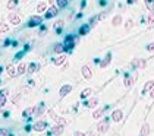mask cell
Segmentation results:
<instances>
[{"label": "cell", "mask_w": 154, "mask_h": 136, "mask_svg": "<svg viewBox=\"0 0 154 136\" xmlns=\"http://www.w3.org/2000/svg\"><path fill=\"white\" fill-rule=\"evenodd\" d=\"M76 44V38L73 35H66V38H65V43H63V45H65L66 48V51H72V48L75 47Z\"/></svg>", "instance_id": "obj_1"}, {"label": "cell", "mask_w": 154, "mask_h": 136, "mask_svg": "<svg viewBox=\"0 0 154 136\" xmlns=\"http://www.w3.org/2000/svg\"><path fill=\"white\" fill-rule=\"evenodd\" d=\"M41 22H43V18L40 15H35V16H31L28 23H27V27L28 28H34V27H40L41 25Z\"/></svg>", "instance_id": "obj_2"}, {"label": "cell", "mask_w": 154, "mask_h": 136, "mask_svg": "<svg viewBox=\"0 0 154 136\" xmlns=\"http://www.w3.org/2000/svg\"><path fill=\"white\" fill-rule=\"evenodd\" d=\"M109 127H110V120L109 119H104V120L98 121V125H97V130L100 133H106L109 130Z\"/></svg>", "instance_id": "obj_3"}, {"label": "cell", "mask_w": 154, "mask_h": 136, "mask_svg": "<svg viewBox=\"0 0 154 136\" xmlns=\"http://www.w3.org/2000/svg\"><path fill=\"white\" fill-rule=\"evenodd\" d=\"M47 127H48V126H47V121H44V120L35 121V123H34V126H32V129H34L35 132H44Z\"/></svg>", "instance_id": "obj_4"}, {"label": "cell", "mask_w": 154, "mask_h": 136, "mask_svg": "<svg viewBox=\"0 0 154 136\" xmlns=\"http://www.w3.org/2000/svg\"><path fill=\"white\" fill-rule=\"evenodd\" d=\"M59 13V10L56 6H50L47 10H46V15H44V19H51V18H54L56 15Z\"/></svg>", "instance_id": "obj_5"}, {"label": "cell", "mask_w": 154, "mask_h": 136, "mask_svg": "<svg viewBox=\"0 0 154 136\" xmlns=\"http://www.w3.org/2000/svg\"><path fill=\"white\" fill-rule=\"evenodd\" d=\"M81 72H82V76H84V79H85V81H89V79H91L93 72H91V69H89V66H88V65H84V66H82V69H81Z\"/></svg>", "instance_id": "obj_6"}, {"label": "cell", "mask_w": 154, "mask_h": 136, "mask_svg": "<svg viewBox=\"0 0 154 136\" xmlns=\"http://www.w3.org/2000/svg\"><path fill=\"white\" fill-rule=\"evenodd\" d=\"M69 92H72V85H63L62 88L59 89V98L66 97Z\"/></svg>", "instance_id": "obj_7"}, {"label": "cell", "mask_w": 154, "mask_h": 136, "mask_svg": "<svg viewBox=\"0 0 154 136\" xmlns=\"http://www.w3.org/2000/svg\"><path fill=\"white\" fill-rule=\"evenodd\" d=\"M122 119H123V111H122V110L118 108V110H114L113 113H112V120H113V121L118 123V121H120Z\"/></svg>", "instance_id": "obj_8"}, {"label": "cell", "mask_w": 154, "mask_h": 136, "mask_svg": "<svg viewBox=\"0 0 154 136\" xmlns=\"http://www.w3.org/2000/svg\"><path fill=\"white\" fill-rule=\"evenodd\" d=\"M62 133H63V126L57 125V123L51 127V132H50V135H53V136H60Z\"/></svg>", "instance_id": "obj_9"}, {"label": "cell", "mask_w": 154, "mask_h": 136, "mask_svg": "<svg viewBox=\"0 0 154 136\" xmlns=\"http://www.w3.org/2000/svg\"><path fill=\"white\" fill-rule=\"evenodd\" d=\"M6 72H7V75L9 76H18V67H15L13 65H7L6 66Z\"/></svg>", "instance_id": "obj_10"}, {"label": "cell", "mask_w": 154, "mask_h": 136, "mask_svg": "<svg viewBox=\"0 0 154 136\" xmlns=\"http://www.w3.org/2000/svg\"><path fill=\"white\" fill-rule=\"evenodd\" d=\"M48 114L51 116V119H54V120H56L57 125H62V126H65V125H66V120H65V119H62V117H57V116L53 113V111H51V110H48Z\"/></svg>", "instance_id": "obj_11"}, {"label": "cell", "mask_w": 154, "mask_h": 136, "mask_svg": "<svg viewBox=\"0 0 154 136\" xmlns=\"http://www.w3.org/2000/svg\"><path fill=\"white\" fill-rule=\"evenodd\" d=\"M34 113H35V107H28V108H25V110L22 111V117H25V119H30Z\"/></svg>", "instance_id": "obj_12"}, {"label": "cell", "mask_w": 154, "mask_h": 136, "mask_svg": "<svg viewBox=\"0 0 154 136\" xmlns=\"http://www.w3.org/2000/svg\"><path fill=\"white\" fill-rule=\"evenodd\" d=\"M9 21L13 23V25H19V23H21V16L16 15V13H10L9 15Z\"/></svg>", "instance_id": "obj_13"}, {"label": "cell", "mask_w": 154, "mask_h": 136, "mask_svg": "<svg viewBox=\"0 0 154 136\" xmlns=\"http://www.w3.org/2000/svg\"><path fill=\"white\" fill-rule=\"evenodd\" d=\"M110 61H112V54L109 53V54H107L104 59H103V60L100 61V67H101V69H104L107 65H110Z\"/></svg>", "instance_id": "obj_14"}, {"label": "cell", "mask_w": 154, "mask_h": 136, "mask_svg": "<svg viewBox=\"0 0 154 136\" xmlns=\"http://www.w3.org/2000/svg\"><path fill=\"white\" fill-rule=\"evenodd\" d=\"M63 25H65V22H63L62 19H60V21H57V22H54V31H56V34H62Z\"/></svg>", "instance_id": "obj_15"}, {"label": "cell", "mask_w": 154, "mask_h": 136, "mask_svg": "<svg viewBox=\"0 0 154 136\" xmlns=\"http://www.w3.org/2000/svg\"><path fill=\"white\" fill-rule=\"evenodd\" d=\"M97 104H98L97 98H91V100L85 101V107H88V108H94V107H97Z\"/></svg>", "instance_id": "obj_16"}, {"label": "cell", "mask_w": 154, "mask_h": 136, "mask_svg": "<svg viewBox=\"0 0 154 136\" xmlns=\"http://www.w3.org/2000/svg\"><path fill=\"white\" fill-rule=\"evenodd\" d=\"M150 133V125L148 123H144L143 127H141V132H139V136H147Z\"/></svg>", "instance_id": "obj_17"}, {"label": "cell", "mask_w": 154, "mask_h": 136, "mask_svg": "<svg viewBox=\"0 0 154 136\" xmlns=\"http://www.w3.org/2000/svg\"><path fill=\"white\" fill-rule=\"evenodd\" d=\"M154 88V81H148L145 85H144V89H143V94H147V92H150L151 89Z\"/></svg>", "instance_id": "obj_18"}, {"label": "cell", "mask_w": 154, "mask_h": 136, "mask_svg": "<svg viewBox=\"0 0 154 136\" xmlns=\"http://www.w3.org/2000/svg\"><path fill=\"white\" fill-rule=\"evenodd\" d=\"M66 51V48L63 44H54V53L56 54H62V53H65Z\"/></svg>", "instance_id": "obj_19"}, {"label": "cell", "mask_w": 154, "mask_h": 136, "mask_svg": "<svg viewBox=\"0 0 154 136\" xmlns=\"http://www.w3.org/2000/svg\"><path fill=\"white\" fill-rule=\"evenodd\" d=\"M89 28H91V25H87V23H84V25L79 27V35H87Z\"/></svg>", "instance_id": "obj_20"}, {"label": "cell", "mask_w": 154, "mask_h": 136, "mask_svg": "<svg viewBox=\"0 0 154 136\" xmlns=\"http://www.w3.org/2000/svg\"><path fill=\"white\" fill-rule=\"evenodd\" d=\"M123 85L126 86V88H129V86L132 85V78L129 73H125V81H123Z\"/></svg>", "instance_id": "obj_21"}, {"label": "cell", "mask_w": 154, "mask_h": 136, "mask_svg": "<svg viewBox=\"0 0 154 136\" xmlns=\"http://www.w3.org/2000/svg\"><path fill=\"white\" fill-rule=\"evenodd\" d=\"M27 70H28V65H27V63H21V65L18 66V75L27 73Z\"/></svg>", "instance_id": "obj_22"}, {"label": "cell", "mask_w": 154, "mask_h": 136, "mask_svg": "<svg viewBox=\"0 0 154 136\" xmlns=\"http://www.w3.org/2000/svg\"><path fill=\"white\" fill-rule=\"evenodd\" d=\"M37 70H38V65H37V63H31V65H28V70H27V73L32 75V73H35Z\"/></svg>", "instance_id": "obj_23"}, {"label": "cell", "mask_w": 154, "mask_h": 136, "mask_svg": "<svg viewBox=\"0 0 154 136\" xmlns=\"http://www.w3.org/2000/svg\"><path fill=\"white\" fill-rule=\"evenodd\" d=\"M44 111H46V107H44V103H41V104H40V107H38V108L35 110V116H38V117L43 116Z\"/></svg>", "instance_id": "obj_24"}, {"label": "cell", "mask_w": 154, "mask_h": 136, "mask_svg": "<svg viewBox=\"0 0 154 136\" xmlns=\"http://www.w3.org/2000/svg\"><path fill=\"white\" fill-rule=\"evenodd\" d=\"M16 5H18V0H9L7 5H6V7H7L9 10H15Z\"/></svg>", "instance_id": "obj_25"}, {"label": "cell", "mask_w": 154, "mask_h": 136, "mask_svg": "<svg viewBox=\"0 0 154 136\" xmlns=\"http://www.w3.org/2000/svg\"><path fill=\"white\" fill-rule=\"evenodd\" d=\"M65 60H66V57H65V56H62V54H60L59 57H56V59L53 60V63H54L56 66H60V65H62V63H63V61H65Z\"/></svg>", "instance_id": "obj_26"}, {"label": "cell", "mask_w": 154, "mask_h": 136, "mask_svg": "<svg viewBox=\"0 0 154 136\" xmlns=\"http://www.w3.org/2000/svg\"><path fill=\"white\" fill-rule=\"evenodd\" d=\"M6 92L7 91H0V107H3L6 104Z\"/></svg>", "instance_id": "obj_27"}, {"label": "cell", "mask_w": 154, "mask_h": 136, "mask_svg": "<svg viewBox=\"0 0 154 136\" xmlns=\"http://www.w3.org/2000/svg\"><path fill=\"white\" fill-rule=\"evenodd\" d=\"M91 92H93V91H91V88H85V89L81 92V100H85L87 97L91 95Z\"/></svg>", "instance_id": "obj_28"}, {"label": "cell", "mask_w": 154, "mask_h": 136, "mask_svg": "<svg viewBox=\"0 0 154 136\" xmlns=\"http://www.w3.org/2000/svg\"><path fill=\"white\" fill-rule=\"evenodd\" d=\"M103 113H104V108H97L94 113H93V117H94V119H100V117L103 116Z\"/></svg>", "instance_id": "obj_29"}, {"label": "cell", "mask_w": 154, "mask_h": 136, "mask_svg": "<svg viewBox=\"0 0 154 136\" xmlns=\"http://www.w3.org/2000/svg\"><path fill=\"white\" fill-rule=\"evenodd\" d=\"M112 23H113V27H118V25H120V23H122V16H120V15L114 16V18H113V21H112Z\"/></svg>", "instance_id": "obj_30"}, {"label": "cell", "mask_w": 154, "mask_h": 136, "mask_svg": "<svg viewBox=\"0 0 154 136\" xmlns=\"http://www.w3.org/2000/svg\"><path fill=\"white\" fill-rule=\"evenodd\" d=\"M68 2L69 0H56V5L60 7V9H65L68 6Z\"/></svg>", "instance_id": "obj_31"}, {"label": "cell", "mask_w": 154, "mask_h": 136, "mask_svg": "<svg viewBox=\"0 0 154 136\" xmlns=\"http://www.w3.org/2000/svg\"><path fill=\"white\" fill-rule=\"evenodd\" d=\"M144 2H145L147 9H148L150 12H153V10H154V0H144Z\"/></svg>", "instance_id": "obj_32"}, {"label": "cell", "mask_w": 154, "mask_h": 136, "mask_svg": "<svg viewBox=\"0 0 154 136\" xmlns=\"http://www.w3.org/2000/svg\"><path fill=\"white\" fill-rule=\"evenodd\" d=\"M9 31V25L7 23H0V34H6Z\"/></svg>", "instance_id": "obj_33"}, {"label": "cell", "mask_w": 154, "mask_h": 136, "mask_svg": "<svg viewBox=\"0 0 154 136\" xmlns=\"http://www.w3.org/2000/svg\"><path fill=\"white\" fill-rule=\"evenodd\" d=\"M46 9H47V5L46 3H40V5L37 6V12H38V13H43Z\"/></svg>", "instance_id": "obj_34"}, {"label": "cell", "mask_w": 154, "mask_h": 136, "mask_svg": "<svg viewBox=\"0 0 154 136\" xmlns=\"http://www.w3.org/2000/svg\"><path fill=\"white\" fill-rule=\"evenodd\" d=\"M148 25H150V27L154 25V10L150 12V16H148Z\"/></svg>", "instance_id": "obj_35"}, {"label": "cell", "mask_w": 154, "mask_h": 136, "mask_svg": "<svg viewBox=\"0 0 154 136\" xmlns=\"http://www.w3.org/2000/svg\"><path fill=\"white\" fill-rule=\"evenodd\" d=\"M139 60L141 59H134L132 60V67L134 69H139Z\"/></svg>", "instance_id": "obj_36"}, {"label": "cell", "mask_w": 154, "mask_h": 136, "mask_svg": "<svg viewBox=\"0 0 154 136\" xmlns=\"http://www.w3.org/2000/svg\"><path fill=\"white\" fill-rule=\"evenodd\" d=\"M0 136H9V132L6 129H0Z\"/></svg>", "instance_id": "obj_37"}, {"label": "cell", "mask_w": 154, "mask_h": 136, "mask_svg": "<svg viewBox=\"0 0 154 136\" xmlns=\"http://www.w3.org/2000/svg\"><path fill=\"white\" fill-rule=\"evenodd\" d=\"M147 50H148V51H154V43H150V44L147 45Z\"/></svg>", "instance_id": "obj_38"}, {"label": "cell", "mask_w": 154, "mask_h": 136, "mask_svg": "<svg viewBox=\"0 0 154 136\" xmlns=\"http://www.w3.org/2000/svg\"><path fill=\"white\" fill-rule=\"evenodd\" d=\"M144 67H145V60L141 59V60H139V69H144Z\"/></svg>", "instance_id": "obj_39"}, {"label": "cell", "mask_w": 154, "mask_h": 136, "mask_svg": "<svg viewBox=\"0 0 154 136\" xmlns=\"http://www.w3.org/2000/svg\"><path fill=\"white\" fill-rule=\"evenodd\" d=\"M46 31H47V27H46V25H41V28H40V35H43Z\"/></svg>", "instance_id": "obj_40"}, {"label": "cell", "mask_w": 154, "mask_h": 136, "mask_svg": "<svg viewBox=\"0 0 154 136\" xmlns=\"http://www.w3.org/2000/svg\"><path fill=\"white\" fill-rule=\"evenodd\" d=\"M132 27V19H129V21H128V23H126V29H129Z\"/></svg>", "instance_id": "obj_41"}, {"label": "cell", "mask_w": 154, "mask_h": 136, "mask_svg": "<svg viewBox=\"0 0 154 136\" xmlns=\"http://www.w3.org/2000/svg\"><path fill=\"white\" fill-rule=\"evenodd\" d=\"M22 56H24V51H21V53H18V54L15 56V59H16V60H19V59H21Z\"/></svg>", "instance_id": "obj_42"}, {"label": "cell", "mask_w": 154, "mask_h": 136, "mask_svg": "<svg viewBox=\"0 0 154 136\" xmlns=\"http://www.w3.org/2000/svg\"><path fill=\"white\" fill-rule=\"evenodd\" d=\"M28 91H30V88H28V86H24V88H22V92H24V94H27Z\"/></svg>", "instance_id": "obj_43"}, {"label": "cell", "mask_w": 154, "mask_h": 136, "mask_svg": "<svg viewBox=\"0 0 154 136\" xmlns=\"http://www.w3.org/2000/svg\"><path fill=\"white\" fill-rule=\"evenodd\" d=\"M75 136H87V135H85V133H81V132H76Z\"/></svg>", "instance_id": "obj_44"}, {"label": "cell", "mask_w": 154, "mask_h": 136, "mask_svg": "<svg viewBox=\"0 0 154 136\" xmlns=\"http://www.w3.org/2000/svg\"><path fill=\"white\" fill-rule=\"evenodd\" d=\"M150 97H151V98H153V100H154V88H153V89L150 91Z\"/></svg>", "instance_id": "obj_45"}, {"label": "cell", "mask_w": 154, "mask_h": 136, "mask_svg": "<svg viewBox=\"0 0 154 136\" xmlns=\"http://www.w3.org/2000/svg\"><path fill=\"white\" fill-rule=\"evenodd\" d=\"M128 3H134V0H128Z\"/></svg>", "instance_id": "obj_46"}, {"label": "cell", "mask_w": 154, "mask_h": 136, "mask_svg": "<svg viewBox=\"0 0 154 136\" xmlns=\"http://www.w3.org/2000/svg\"><path fill=\"white\" fill-rule=\"evenodd\" d=\"M2 70H3V67H0V75H2Z\"/></svg>", "instance_id": "obj_47"}, {"label": "cell", "mask_w": 154, "mask_h": 136, "mask_svg": "<svg viewBox=\"0 0 154 136\" xmlns=\"http://www.w3.org/2000/svg\"><path fill=\"white\" fill-rule=\"evenodd\" d=\"M89 136H94V135H93V133H89Z\"/></svg>", "instance_id": "obj_48"}, {"label": "cell", "mask_w": 154, "mask_h": 136, "mask_svg": "<svg viewBox=\"0 0 154 136\" xmlns=\"http://www.w3.org/2000/svg\"><path fill=\"white\" fill-rule=\"evenodd\" d=\"M0 56H2V51H0Z\"/></svg>", "instance_id": "obj_49"}]
</instances>
